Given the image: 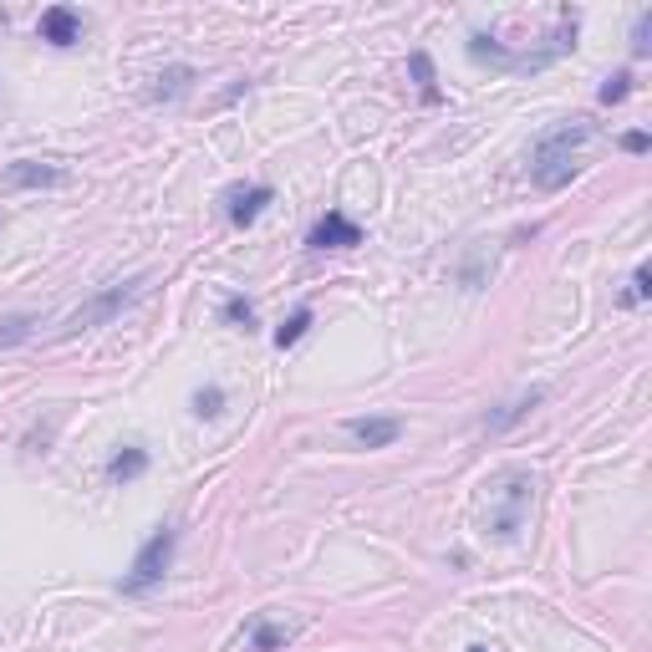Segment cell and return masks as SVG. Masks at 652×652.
Returning <instances> with one entry per match:
<instances>
[{"label":"cell","mask_w":652,"mask_h":652,"mask_svg":"<svg viewBox=\"0 0 652 652\" xmlns=\"http://www.w3.org/2000/svg\"><path fill=\"white\" fill-rule=\"evenodd\" d=\"M149 291V276H133V281H118V286H107V291H97V296L88 301V306H77L72 316H67V337L72 331H92V326H103V322H113V316L123 312V306H133L138 296Z\"/></svg>","instance_id":"obj_2"},{"label":"cell","mask_w":652,"mask_h":652,"mask_svg":"<svg viewBox=\"0 0 652 652\" xmlns=\"http://www.w3.org/2000/svg\"><path fill=\"white\" fill-rule=\"evenodd\" d=\"M414 77H418V88H423V97H439V88H433V67H429V57H423V51H418L414 57Z\"/></svg>","instance_id":"obj_20"},{"label":"cell","mask_w":652,"mask_h":652,"mask_svg":"<svg viewBox=\"0 0 652 652\" xmlns=\"http://www.w3.org/2000/svg\"><path fill=\"white\" fill-rule=\"evenodd\" d=\"M494 494H500V515L489 520V525H494V535H515L520 515H525V504H531V479H525V475H504L500 485H494Z\"/></svg>","instance_id":"obj_4"},{"label":"cell","mask_w":652,"mask_h":652,"mask_svg":"<svg viewBox=\"0 0 652 652\" xmlns=\"http://www.w3.org/2000/svg\"><path fill=\"white\" fill-rule=\"evenodd\" d=\"M291 642V627H276L266 617H255L251 622V652H281Z\"/></svg>","instance_id":"obj_11"},{"label":"cell","mask_w":652,"mask_h":652,"mask_svg":"<svg viewBox=\"0 0 652 652\" xmlns=\"http://www.w3.org/2000/svg\"><path fill=\"white\" fill-rule=\"evenodd\" d=\"M464 652H489V648H464Z\"/></svg>","instance_id":"obj_22"},{"label":"cell","mask_w":652,"mask_h":652,"mask_svg":"<svg viewBox=\"0 0 652 652\" xmlns=\"http://www.w3.org/2000/svg\"><path fill=\"white\" fill-rule=\"evenodd\" d=\"M306 245H312V251H352V245H362V230H357L341 209H326L322 220L312 224Z\"/></svg>","instance_id":"obj_5"},{"label":"cell","mask_w":652,"mask_h":652,"mask_svg":"<svg viewBox=\"0 0 652 652\" xmlns=\"http://www.w3.org/2000/svg\"><path fill=\"white\" fill-rule=\"evenodd\" d=\"M648 296H652V270L638 266V270H632V291H627V306H638V301H648Z\"/></svg>","instance_id":"obj_19"},{"label":"cell","mask_w":652,"mask_h":652,"mask_svg":"<svg viewBox=\"0 0 652 652\" xmlns=\"http://www.w3.org/2000/svg\"><path fill=\"white\" fill-rule=\"evenodd\" d=\"M143 469H149V449L128 444L123 454H113V464H107V479H113V485H128V479H138Z\"/></svg>","instance_id":"obj_10"},{"label":"cell","mask_w":652,"mask_h":652,"mask_svg":"<svg viewBox=\"0 0 652 652\" xmlns=\"http://www.w3.org/2000/svg\"><path fill=\"white\" fill-rule=\"evenodd\" d=\"M622 149H627V153H648V133H627Z\"/></svg>","instance_id":"obj_21"},{"label":"cell","mask_w":652,"mask_h":652,"mask_svg":"<svg viewBox=\"0 0 652 652\" xmlns=\"http://www.w3.org/2000/svg\"><path fill=\"white\" fill-rule=\"evenodd\" d=\"M586 138H592L586 123H561V128H550L531 153V178L535 184H540L546 194L566 189V184L577 178V149L586 143Z\"/></svg>","instance_id":"obj_1"},{"label":"cell","mask_w":652,"mask_h":652,"mask_svg":"<svg viewBox=\"0 0 652 652\" xmlns=\"http://www.w3.org/2000/svg\"><path fill=\"white\" fill-rule=\"evenodd\" d=\"M31 326H36V316H5V322H0V347H15V341H26Z\"/></svg>","instance_id":"obj_15"},{"label":"cell","mask_w":652,"mask_h":652,"mask_svg":"<svg viewBox=\"0 0 652 652\" xmlns=\"http://www.w3.org/2000/svg\"><path fill=\"white\" fill-rule=\"evenodd\" d=\"M174 546H178V535H174V531H159V535H153L149 546L138 550L133 571L123 577V592H128V596H143L149 586H159L163 571H168V561H174Z\"/></svg>","instance_id":"obj_3"},{"label":"cell","mask_w":652,"mask_h":652,"mask_svg":"<svg viewBox=\"0 0 652 652\" xmlns=\"http://www.w3.org/2000/svg\"><path fill=\"white\" fill-rule=\"evenodd\" d=\"M627 92H632V72H612L607 82H602V103L617 107V103H627Z\"/></svg>","instance_id":"obj_16"},{"label":"cell","mask_w":652,"mask_h":652,"mask_svg":"<svg viewBox=\"0 0 652 652\" xmlns=\"http://www.w3.org/2000/svg\"><path fill=\"white\" fill-rule=\"evenodd\" d=\"M306 331H312V306H296V312H291V322L281 326V331H276V347H296L301 337H306Z\"/></svg>","instance_id":"obj_13"},{"label":"cell","mask_w":652,"mask_h":652,"mask_svg":"<svg viewBox=\"0 0 652 652\" xmlns=\"http://www.w3.org/2000/svg\"><path fill=\"white\" fill-rule=\"evenodd\" d=\"M194 414H199V418H220L224 414V393H220V387H199V393H194Z\"/></svg>","instance_id":"obj_17"},{"label":"cell","mask_w":652,"mask_h":652,"mask_svg":"<svg viewBox=\"0 0 652 652\" xmlns=\"http://www.w3.org/2000/svg\"><path fill=\"white\" fill-rule=\"evenodd\" d=\"M652 51V11L638 15V26H632V57H648Z\"/></svg>","instance_id":"obj_18"},{"label":"cell","mask_w":652,"mask_h":652,"mask_svg":"<svg viewBox=\"0 0 652 652\" xmlns=\"http://www.w3.org/2000/svg\"><path fill=\"white\" fill-rule=\"evenodd\" d=\"M42 42H51V46H61V51H67V46H77L82 42V15L72 11V5H51V11H42Z\"/></svg>","instance_id":"obj_7"},{"label":"cell","mask_w":652,"mask_h":652,"mask_svg":"<svg viewBox=\"0 0 652 652\" xmlns=\"http://www.w3.org/2000/svg\"><path fill=\"white\" fill-rule=\"evenodd\" d=\"M224 322L230 326H245V331H255V306L245 296H224Z\"/></svg>","instance_id":"obj_14"},{"label":"cell","mask_w":652,"mask_h":652,"mask_svg":"<svg viewBox=\"0 0 652 652\" xmlns=\"http://www.w3.org/2000/svg\"><path fill=\"white\" fill-rule=\"evenodd\" d=\"M61 168L57 163H31V159H21V163H11V168H5V184H11V189H42V184H61Z\"/></svg>","instance_id":"obj_9"},{"label":"cell","mask_w":652,"mask_h":652,"mask_svg":"<svg viewBox=\"0 0 652 652\" xmlns=\"http://www.w3.org/2000/svg\"><path fill=\"white\" fill-rule=\"evenodd\" d=\"M347 433H352L362 449H387L403 439V418H352Z\"/></svg>","instance_id":"obj_8"},{"label":"cell","mask_w":652,"mask_h":652,"mask_svg":"<svg viewBox=\"0 0 652 652\" xmlns=\"http://www.w3.org/2000/svg\"><path fill=\"white\" fill-rule=\"evenodd\" d=\"M270 199H276V189H270V184H251V189H230V194H224V214H230V224H240V230H245V224L260 220V209H266Z\"/></svg>","instance_id":"obj_6"},{"label":"cell","mask_w":652,"mask_h":652,"mask_svg":"<svg viewBox=\"0 0 652 652\" xmlns=\"http://www.w3.org/2000/svg\"><path fill=\"white\" fill-rule=\"evenodd\" d=\"M194 82V67H168V72H159V88H153V97L159 103H174V97H184Z\"/></svg>","instance_id":"obj_12"}]
</instances>
